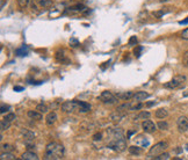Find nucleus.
Wrapping results in <instances>:
<instances>
[{"label": "nucleus", "instance_id": "27", "mask_svg": "<svg viewBox=\"0 0 188 160\" xmlns=\"http://www.w3.org/2000/svg\"><path fill=\"white\" fill-rule=\"evenodd\" d=\"M156 160H167V159H170V154L168 153H160V154H158V155H156V157H153Z\"/></svg>", "mask_w": 188, "mask_h": 160}, {"label": "nucleus", "instance_id": "16", "mask_svg": "<svg viewBox=\"0 0 188 160\" xmlns=\"http://www.w3.org/2000/svg\"><path fill=\"white\" fill-rule=\"evenodd\" d=\"M27 115H28V117H30L31 119H36V121H41L42 119V113H40L39 110L36 111V110H29L28 113H27Z\"/></svg>", "mask_w": 188, "mask_h": 160}, {"label": "nucleus", "instance_id": "10", "mask_svg": "<svg viewBox=\"0 0 188 160\" xmlns=\"http://www.w3.org/2000/svg\"><path fill=\"white\" fill-rule=\"evenodd\" d=\"M135 143L136 145H139L141 147H147L150 145V140L147 139L146 136L144 135H138L135 137Z\"/></svg>", "mask_w": 188, "mask_h": 160}, {"label": "nucleus", "instance_id": "2", "mask_svg": "<svg viewBox=\"0 0 188 160\" xmlns=\"http://www.w3.org/2000/svg\"><path fill=\"white\" fill-rule=\"evenodd\" d=\"M52 5H53L52 0H33L30 7L34 13H41L44 9H48L49 7H51Z\"/></svg>", "mask_w": 188, "mask_h": 160}, {"label": "nucleus", "instance_id": "45", "mask_svg": "<svg viewBox=\"0 0 188 160\" xmlns=\"http://www.w3.org/2000/svg\"><path fill=\"white\" fill-rule=\"evenodd\" d=\"M185 149H186V150L188 151V144H186V146H185Z\"/></svg>", "mask_w": 188, "mask_h": 160}, {"label": "nucleus", "instance_id": "7", "mask_svg": "<svg viewBox=\"0 0 188 160\" xmlns=\"http://www.w3.org/2000/svg\"><path fill=\"white\" fill-rule=\"evenodd\" d=\"M100 100H101L103 103H106V105H114V103H116V101H117V97H116V95H114L112 92L105 90V92H102L101 95H100Z\"/></svg>", "mask_w": 188, "mask_h": 160}, {"label": "nucleus", "instance_id": "40", "mask_svg": "<svg viewBox=\"0 0 188 160\" xmlns=\"http://www.w3.org/2000/svg\"><path fill=\"white\" fill-rule=\"evenodd\" d=\"M8 109H9V106H4V105H3V106H1V109H0V113H1V114H5Z\"/></svg>", "mask_w": 188, "mask_h": 160}, {"label": "nucleus", "instance_id": "42", "mask_svg": "<svg viewBox=\"0 0 188 160\" xmlns=\"http://www.w3.org/2000/svg\"><path fill=\"white\" fill-rule=\"evenodd\" d=\"M22 89H23V88L20 87V86H15V87H14V90H22Z\"/></svg>", "mask_w": 188, "mask_h": 160}, {"label": "nucleus", "instance_id": "39", "mask_svg": "<svg viewBox=\"0 0 188 160\" xmlns=\"http://www.w3.org/2000/svg\"><path fill=\"white\" fill-rule=\"evenodd\" d=\"M137 43V38H136V36H133L130 40H129V45H134V44H136Z\"/></svg>", "mask_w": 188, "mask_h": 160}, {"label": "nucleus", "instance_id": "30", "mask_svg": "<svg viewBox=\"0 0 188 160\" xmlns=\"http://www.w3.org/2000/svg\"><path fill=\"white\" fill-rule=\"evenodd\" d=\"M1 149H3L4 152H12L15 147L13 145H11V144H3L1 145Z\"/></svg>", "mask_w": 188, "mask_h": 160}, {"label": "nucleus", "instance_id": "23", "mask_svg": "<svg viewBox=\"0 0 188 160\" xmlns=\"http://www.w3.org/2000/svg\"><path fill=\"white\" fill-rule=\"evenodd\" d=\"M16 55H18V56H27V55H28V48L23 44L20 49L16 50Z\"/></svg>", "mask_w": 188, "mask_h": 160}, {"label": "nucleus", "instance_id": "3", "mask_svg": "<svg viewBox=\"0 0 188 160\" xmlns=\"http://www.w3.org/2000/svg\"><path fill=\"white\" fill-rule=\"evenodd\" d=\"M185 81H186V77L179 74V76H175L171 81L166 82L164 85V87L165 88H168V89H177V88L182 87L185 85Z\"/></svg>", "mask_w": 188, "mask_h": 160}, {"label": "nucleus", "instance_id": "31", "mask_svg": "<svg viewBox=\"0 0 188 160\" xmlns=\"http://www.w3.org/2000/svg\"><path fill=\"white\" fill-rule=\"evenodd\" d=\"M30 3V0H18V5L20 8H26Z\"/></svg>", "mask_w": 188, "mask_h": 160}, {"label": "nucleus", "instance_id": "11", "mask_svg": "<svg viewBox=\"0 0 188 160\" xmlns=\"http://www.w3.org/2000/svg\"><path fill=\"white\" fill-rule=\"evenodd\" d=\"M21 135H22V137H23L26 144H27V143L34 142V139H35V134H34L33 131H30V130H22V131H21Z\"/></svg>", "mask_w": 188, "mask_h": 160}, {"label": "nucleus", "instance_id": "34", "mask_svg": "<svg viewBox=\"0 0 188 160\" xmlns=\"http://www.w3.org/2000/svg\"><path fill=\"white\" fill-rule=\"evenodd\" d=\"M130 106L131 105H129V103H124V105H122V106H120V107H117V109L116 110H120V111H123V110H130Z\"/></svg>", "mask_w": 188, "mask_h": 160}, {"label": "nucleus", "instance_id": "12", "mask_svg": "<svg viewBox=\"0 0 188 160\" xmlns=\"http://www.w3.org/2000/svg\"><path fill=\"white\" fill-rule=\"evenodd\" d=\"M56 121H57V114H56L55 111L48 113V115H47V117H45V123H47V125L51 126V125H53V124L56 123Z\"/></svg>", "mask_w": 188, "mask_h": 160}, {"label": "nucleus", "instance_id": "43", "mask_svg": "<svg viewBox=\"0 0 188 160\" xmlns=\"http://www.w3.org/2000/svg\"><path fill=\"white\" fill-rule=\"evenodd\" d=\"M5 6V0H1V8Z\"/></svg>", "mask_w": 188, "mask_h": 160}, {"label": "nucleus", "instance_id": "44", "mask_svg": "<svg viewBox=\"0 0 188 160\" xmlns=\"http://www.w3.org/2000/svg\"><path fill=\"white\" fill-rule=\"evenodd\" d=\"M182 95H183V97H188V93H186V92H185Z\"/></svg>", "mask_w": 188, "mask_h": 160}, {"label": "nucleus", "instance_id": "8", "mask_svg": "<svg viewBox=\"0 0 188 160\" xmlns=\"http://www.w3.org/2000/svg\"><path fill=\"white\" fill-rule=\"evenodd\" d=\"M142 128H143V130L145 131V132H149V134H152V132H154L156 131V129H157V125L151 121V119H149V118H146V119H144L143 121V123H142Z\"/></svg>", "mask_w": 188, "mask_h": 160}, {"label": "nucleus", "instance_id": "19", "mask_svg": "<svg viewBox=\"0 0 188 160\" xmlns=\"http://www.w3.org/2000/svg\"><path fill=\"white\" fill-rule=\"evenodd\" d=\"M154 115H156L157 118H165V117H167L168 111L165 108H159L158 110H156V114Z\"/></svg>", "mask_w": 188, "mask_h": 160}, {"label": "nucleus", "instance_id": "25", "mask_svg": "<svg viewBox=\"0 0 188 160\" xmlns=\"http://www.w3.org/2000/svg\"><path fill=\"white\" fill-rule=\"evenodd\" d=\"M129 152L131 154H139L142 152V147L139 145H136V146H130L129 147Z\"/></svg>", "mask_w": 188, "mask_h": 160}, {"label": "nucleus", "instance_id": "41", "mask_svg": "<svg viewBox=\"0 0 188 160\" xmlns=\"http://www.w3.org/2000/svg\"><path fill=\"white\" fill-rule=\"evenodd\" d=\"M179 23H180V24H188V18H186L185 20H181Z\"/></svg>", "mask_w": 188, "mask_h": 160}, {"label": "nucleus", "instance_id": "22", "mask_svg": "<svg viewBox=\"0 0 188 160\" xmlns=\"http://www.w3.org/2000/svg\"><path fill=\"white\" fill-rule=\"evenodd\" d=\"M150 116H151V114H150L149 111H142V113H139L138 115H136L135 121H137V119H146V118H149Z\"/></svg>", "mask_w": 188, "mask_h": 160}, {"label": "nucleus", "instance_id": "14", "mask_svg": "<svg viewBox=\"0 0 188 160\" xmlns=\"http://www.w3.org/2000/svg\"><path fill=\"white\" fill-rule=\"evenodd\" d=\"M150 97V94L149 93H146V92H137V93H135L134 94V100L136 101V102H142L143 100H145V99H147Z\"/></svg>", "mask_w": 188, "mask_h": 160}, {"label": "nucleus", "instance_id": "24", "mask_svg": "<svg viewBox=\"0 0 188 160\" xmlns=\"http://www.w3.org/2000/svg\"><path fill=\"white\" fill-rule=\"evenodd\" d=\"M36 110H39L40 113H48V110H49V108H48V106L45 105V103H39L37 106H36Z\"/></svg>", "mask_w": 188, "mask_h": 160}, {"label": "nucleus", "instance_id": "6", "mask_svg": "<svg viewBox=\"0 0 188 160\" xmlns=\"http://www.w3.org/2000/svg\"><path fill=\"white\" fill-rule=\"evenodd\" d=\"M62 110L65 113H73V111H79V101H65L62 105Z\"/></svg>", "mask_w": 188, "mask_h": 160}, {"label": "nucleus", "instance_id": "9", "mask_svg": "<svg viewBox=\"0 0 188 160\" xmlns=\"http://www.w3.org/2000/svg\"><path fill=\"white\" fill-rule=\"evenodd\" d=\"M177 125H178V129L181 132H186L188 130V117L186 116H180L177 119Z\"/></svg>", "mask_w": 188, "mask_h": 160}, {"label": "nucleus", "instance_id": "46", "mask_svg": "<svg viewBox=\"0 0 188 160\" xmlns=\"http://www.w3.org/2000/svg\"><path fill=\"white\" fill-rule=\"evenodd\" d=\"M160 1H167V0H160Z\"/></svg>", "mask_w": 188, "mask_h": 160}, {"label": "nucleus", "instance_id": "28", "mask_svg": "<svg viewBox=\"0 0 188 160\" xmlns=\"http://www.w3.org/2000/svg\"><path fill=\"white\" fill-rule=\"evenodd\" d=\"M157 126H158L160 130H167L168 129V123L165 122V121H160V122H158Z\"/></svg>", "mask_w": 188, "mask_h": 160}, {"label": "nucleus", "instance_id": "20", "mask_svg": "<svg viewBox=\"0 0 188 160\" xmlns=\"http://www.w3.org/2000/svg\"><path fill=\"white\" fill-rule=\"evenodd\" d=\"M89 110H91V105L84 101H79V113H87Z\"/></svg>", "mask_w": 188, "mask_h": 160}, {"label": "nucleus", "instance_id": "13", "mask_svg": "<svg viewBox=\"0 0 188 160\" xmlns=\"http://www.w3.org/2000/svg\"><path fill=\"white\" fill-rule=\"evenodd\" d=\"M124 116H125L124 113H122V111H120V110H116L115 113L110 114L109 118H110V121H113V122H120V121H122V119L124 118Z\"/></svg>", "mask_w": 188, "mask_h": 160}, {"label": "nucleus", "instance_id": "38", "mask_svg": "<svg viewBox=\"0 0 188 160\" xmlns=\"http://www.w3.org/2000/svg\"><path fill=\"white\" fill-rule=\"evenodd\" d=\"M181 37L185 38V40H188V28L185 29V30L182 31V33H181Z\"/></svg>", "mask_w": 188, "mask_h": 160}, {"label": "nucleus", "instance_id": "15", "mask_svg": "<svg viewBox=\"0 0 188 160\" xmlns=\"http://www.w3.org/2000/svg\"><path fill=\"white\" fill-rule=\"evenodd\" d=\"M117 99H121V100H130L131 98H134V93L133 92H121V93H117L116 94Z\"/></svg>", "mask_w": 188, "mask_h": 160}, {"label": "nucleus", "instance_id": "21", "mask_svg": "<svg viewBox=\"0 0 188 160\" xmlns=\"http://www.w3.org/2000/svg\"><path fill=\"white\" fill-rule=\"evenodd\" d=\"M0 159L1 160H14L15 159V155L11 152H3L1 155H0Z\"/></svg>", "mask_w": 188, "mask_h": 160}, {"label": "nucleus", "instance_id": "4", "mask_svg": "<svg viewBox=\"0 0 188 160\" xmlns=\"http://www.w3.org/2000/svg\"><path fill=\"white\" fill-rule=\"evenodd\" d=\"M109 149L116 151V152H123L125 149H127V142H125L124 138H118V139H113L109 140L108 145Z\"/></svg>", "mask_w": 188, "mask_h": 160}, {"label": "nucleus", "instance_id": "36", "mask_svg": "<svg viewBox=\"0 0 188 160\" xmlns=\"http://www.w3.org/2000/svg\"><path fill=\"white\" fill-rule=\"evenodd\" d=\"M102 139V134L101 132H99V134H95L93 136V140L94 142H98V140H101Z\"/></svg>", "mask_w": 188, "mask_h": 160}, {"label": "nucleus", "instance_id": "1", "mask_svg": "<svg viewBox=\"0 0 188 160\" xmlns=\"http://www.w3.org/2000/svg\"><path fill=\"white\" fill-rule=\"evenodd\" d=\"M64 152L65 149L62 144L57 143V142H52L49 143L45 147V154H44V159L47 160H59L63 159L64 157Z\"/></svg>", "mask_w": 188, "mask_h": 160}, {"label": "nucleus", "instance_id": "26", "mask_svg": "<svg viewBox=\"0 0 188 160\" xmlns=\"http://www.w3.org/2000/svg\"><path fill=\"white\" fill-rule=\"evenodd\" d=\"M9 126H11V122H8L7 119L3 118L1 122H0V128H1V130H3V131H4V130H7Z\"/></svg>", "mask_w": 188, "mask_h": 160}, {"label": "nucleus", "instance_id": "37", "mask_svg": "<svg viewBox=\"0 0 188 160\" xmlns=\"http://www.w3.org/2000/svg\"><path fill=\"white\" fill-rule=\"evenodd\" d=\"M142 50H143V48H142V47H137V48L135 49V51H134V52H135V56H136V57H139V56H141V51H142Z\"/></svg>", "mask_w": 188, "mask_h": 160}, {"label": "nucleus", "instance_id": "17", "mask_svg": "<svg viewBox=\"0 0 188 160\" xmlns=\"http://www.w3.org/2000/svg\"><path fill=\"white\" fill-rule=\"evenodd\" d=\"M21 159H23V160H37V159H39V157H37V154H36V153H34V152H31V151H27V152H24V153L22 154Z\"/></svg>", "mask_w": 188, "mask_h": 160}, {"label": "nucleus", "instance_id": "29", "mask_svg": "<svg viewBox=\"0 0 188 160\" xmlns=\"http://www.w3.org/2000/svg\"><path fill=\"white\" fill-rule=\"evenodd\" d=\"M168 12H171V9H162V11H158V12H154L153 13V15L156 16V18H162L163 15H165L166 13H168Z\"/></svg>", "mask_w": 188, "mask_h": 160}, {"label": "nucleus", "instance_id": "33", "mask_svg": "<svg viewBox=\"0 0 188 160\" xmlns=\"http://www.w3.org/2000/svg\"><path fill=\"white\" fill-rule=\"evenodd\" d=\"M182 64H183L185 66L188 68V50L185 51V53H183V56H182Z\"/></svg>", "mask_w": 188, "mask_h": 160}, {"label": "nucleus", "instance_id": "32", "mask_svg": "<svg viewBox=\"0 0 188 160\" xmlns=\"http://www.w3.org/2000/svg\"><path fill=\"white\" fill-rule=\"evenodd\" d=\"M4 118H5V119H7L8 122H11V123H12L14 119H16V116H15V114H14V113H8V114H7V115H6Z\"/></svg>", "mask_w": 188, "mask_h": 160}, {"label": "nucleus", "instance_id": "18", "mask_svg": "<svg viewBox=\"0 0 188 160\" xmlns=\"http://www.w3.org/2000/svg\"><path fill=\"white\" fill-rule=\"evenodd\" d=\"M69 11L72 12V13H74V12L76 13H85V12H87V8L84 5H76V6L70 7Z\"/></svg>", "mask_w": 188, "mask_h": 160}, {"label": "nucleus", "instance_id": "35", "mask_svg": "<svg viewBox=\"0 0 188 160\" xmlns=\"http://www.w3.org/2000/svg\"><path fill=\"white\" fill-rule=\"evenodd\" d=\"M141 108H143V103L139 101L138 103H135V105H133V106H130V110H138V109H141Z\"/></svg>", "mask_w": 188, "mask_h": 160}, {"label": "nucleus", "instance_id": "5", "mask_svg": "<svg viewBox=\"0 0 188 160\" xmlns=\"http://www.w3.org/2000/svg\"><path fill=\"white\" fill-rule=\"evenodd\" d=\"M167 147H168V144L166 142H159V143H157L153 147L150 149L149 157H156V155H158V154L163 153Z\"/></svg>", "mask_w": 188, "mask_h": 160}]
</instances>
